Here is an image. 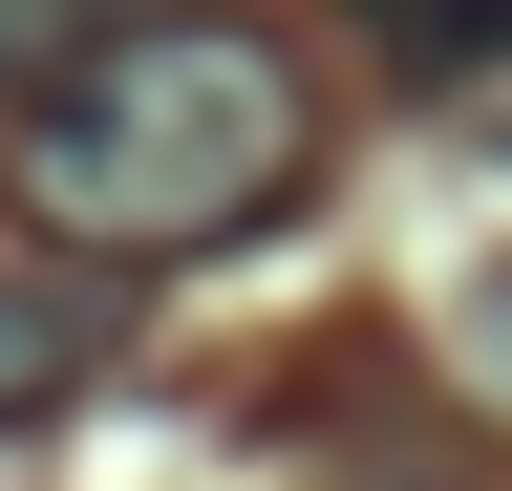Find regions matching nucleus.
<instances>
[{
	"label": "nucleus",
	"mask_w": 512,
	"mask_h": 491,
	"mask_svg": "<svg viewBox=\"0 0 512 491\" xmlns=\"http://www.w3.org/2000/svg\"><path fill=\"white\" fill-rule=\"evenodd\" d=\"M427 342H448V385L512 427V257H470V278H448V299H427Z\"/></svg>",
	"instance_id": "3"
},
{
	"label": "nucleus",
	"mask_w": 512,
	"mask_h": 491,
	"mask_svg": "<svg viewBox=\"0 0 512 491\" xmlns=\"http://www.w3.org/2000/svg\"><path fill=\"white\" fill-rule=\"evenodd\" d=\"M342 491H427V470H342Z\"/></svg>",
	"instance_id": "5"
},
{
	"label": "nucleus",
	"mask_w": 512,
	"mask_h": 491,
	"mask_svg": "<svg viewBox=\"0 0 512 491\" xmlns=\"http://www.w3.org/2000/svg\"><path fill=\"white\" fill-rule=\"evenodd\" d=\"M107 342H128V299H107V278H64V257H22V278H0V427L86 406V385H107Z\"/></svg>",
	"instance_id": "2"
},
{
	"label": "nucleus",
	"mask_w": 512,
	"mask_h": 491,
	"mask_svg": "<svg viewBox=\"0 0 512 491\" xmlns=\"http://www.w3.org/2000/svg\"><path fill=\"white\" fill-rule=\"evenodd\" d=\"M107 22H128V0H0V86L43 107V86H64V65H86V43H107Z\"/></svg>",
	"instance_id": "4"
},
{
	"label": "nucleus",
	"mask_w": 512,
	"mask_h": 491,
	"mask_svg": "<svg viewBox=\"0 0 512 491\" xmlns=\"http://www.w3.org/2000/svg\"><path fill=\"white\" fill-rule=\"evenodd\" d=\"M320 171V86L278 22H107L86 65L22 107L0 193L64 278H150V257H214Z\"/></svg>",
	"instance_id": "1"
}]
</instances>
